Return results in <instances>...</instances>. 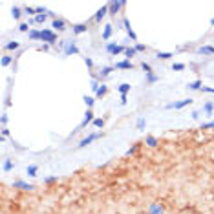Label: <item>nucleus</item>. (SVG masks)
<instances>
[{
	"instance_id": "20",
	"label": "nucleus",
	"mask_w": 214,
	"mask_h": 214,
	"mask_svg": "<svg viewBox=\"0 0 214 214\" xmlns=\"http://www.w3.org/2000/svg\"><path fill=\"white\" fill-rule=\"evenodd\" d=\"M90 88H92L94 94H97L99 88H101V81H99V79H92V81H90Z\"/></svg>"
},
{
	"instance_id": "38",
	"label": "nucleus",
	"mask_w": 214,
	"mask_h": 214,
	"mask_svg": "<svg viewBox=\"0 0 214 214\" xmlns=\"http://www.w3.org/2000/svg\"><path fill=\"white\" fill-rule=\"evenodd\" d=\"M92 124H94V126H97V128H103V126H104V119H101V117H95Z\"/></svg>"
},
{
	"instance_id": "25",
	"label": "nucleus",
	"mask_w": 214,
	"mask_h": 214,
	"mask_svg": "<svg viewBox=\"0 0 214 214\" xmlns=\"http://www.w3.org/2000/svg\"><path fill=\"white\" fill-rule=\"evenodd\" d=\"M156 57L159 59V60H167V59L174 57V55H172V53H168V51H157V53H156Z\"/></svg>"
},
{
	"instance_id": "6",
	"label": "nucleus",
	"mask_w": 214,
	"mask_h": 214,
	"mask_svg": "<svg viewBox=\"0 0 214 214\" xmlns=\"http://www.w3.org/2000/svg\"><path fill=\"white\" fill-rule=\"evenodd\" d=\"M77 53H79L77 44H75L73 40H68L66 46H64V55H77Z\"/></svg>"
},
{
	"instance_id": "47",
	"label": "nucleus",
	"mask_w": 214,
	"mask_h": 214,
	"mask_svg": "<svg viewBox=\"0 0 214 214\" xmlns=\"http://www.w3.org/2000/svg\"><path fill=\"white\" fill-rule=\"evenodd\" d=\"M44 181H46V183H53V181H57V176H51V177H46Z\"/></svg>"
},
{
	"instance_id": "1",
	"label": "nucleus",
	"mask_w": 214,
	"mask_h": 214,
	"mask_svg": "<svg viewBox=\"0 0 214 214\" xmlns=\"http://www.w3.org/2000/svg\"><path fill=\"white\" fill-rule=\"evenodd\" d=\"M40 42H46V44H50V46H53V44H57V33L55 31H51V29H40Z\"/></svg>"
},
{
	"instance_id": "15",
	"label": "nucleus",
	"mask_w": 214,
	"mask_h": 214,
	"mask_svg": "<svg viewBox=\"0 0 214 214\" xmlns=\"http://www.w3.org/2000/svg\"><path fill=\"white\" fill-rule=\"evenodd\" d=\"M51 28H55L57 31H64V29H66V22L62 19H55L51 22Z\"/></svg>"
},
{
	"instance_id": "37",
	"label": "nucleus",
	"mask_w": 214,
	"mask_h": 214,
	"mask_svg": "<svg viewBox=\"0 0 214 214\" xmlns=\"http://www.w3.org/2000/svg\"><path fill=\"white\" fill-rule=\"evenodd\" d=\"M141 70H143L145 73H152V66H150L148 62H141Z\"/></svg>"
},
{
	"instance_id": "12",
	"label": "nucleus",
	"mask_w": 214,
	"mask_h": 214,
	"mask_svg": "<svg viewBox=\"0 0 214 214\" xmlns=\"http://www.w3.org/2000/svg\"><path fill=\"white\" fill-rule=\"evenodd\" d=\"M72 29H73V33H75V35L86 33V31H88V24H73V26H72Z\"/></svg>"
},
{
	"instance_id": "36",
	"label": "nucleus",
	"mask_w": 214,
	"mask_h": 214,
	"mask_svg": "<svg viewBox=\"0 0 214 214\" xmlns=\"http://www.w3.org/2000/svg\"><path fill=\"white\" fill-rule=\"evenodd\" d=\"M11 60H13V57H9V55H4V57H2V60H0V64L6 68V66H9V64H11Z\"/></svg>"
},
{
	"instance_id": "11",
	"label": "nucleus",
	"mask_w": 214,
	"mask_h": 214,
	"mask_svg": "<svg viewBox=\"0 0 214 214\" xmlns=\"http://www.w3.org/2000/svg\"><path fill=\"white\" fill-rule=\"evenodd\" d=\"M116 68L114 66H104V68H101V73H99V81H104V79L108 77L112 72H114Z\"/></svg>"
},
{
	"instance_id": "9",
	"label": "nucleus",
	"mask_w": 214,
	"mask_h": 214,
	"mask_svg": "<svg viewBox=\"0 0 214 214\" xmlns=\"http://www.w3.org/2000/svg\"><path fill=\"white\" fill-rule=\"evenodd\" d=\"M114 68H116V70H128V72H130V70H134V64H132L130 60H119V62L114 64Z\"/></svg>"
},
{
	"instance_id": "51",
	"label": "nucleus",
	"mask_w": 214,
	"mask_h": 214,
	"mask_svg": "<svg viewBox=\"0 0 214 214\" xmlns=\"http://www.w3.org/2000/svg\"><path fill=\"white\" fill-rule=\"evenodd\" d=\"M211 26H214V17H212V19H211Z\"/></svg>"
},
{
	"instance_id": "40",
	"label": "nucleus",
	"mask_w": 214,
	"mask_h": 214,
	"mask_svg": "<svg viewBox=\"0 0 214 214\" xmlns=\"http://www.w3.org/2000/svg\"><path fill=\"white\" fill-rule=\"evenodd\" d=\"M150 214H163V209L157 207V205H152V207H150Z\"/></svg>"
},
{
	"instance_id": "4",
	"label": "nucleus",
	"mask_w": 214,
	"mask_h": 214,
	"mask_svg": "<svg viewBox=\"0 0 214 214\" xmlns=\"http://www.w3.org/2000/svg\"><path fill=\"white\" fill-rule=\"evenodd\" d=\"M106 51L110 53V55H119V53H124V46H121V44H114V42H110V44H106Z\"/></svg>"
},
{
	"instance_id": "7",
	"label": "nucleus",
	"mask_w": 214,
	"mask_h": 214,
	"mask_svg": "<svg viewBox=\"0 0 214 214\" xmlns=\"http://www.w3.org/2000/svg\"><path fill=\"white\" fill-rule=\"evenodd\" d=\"M123 26H124V31L128 33V37H130V39H132L137 44V35L134 33V29H132V26H130V20H128V19H123Z\"/></svg>"
},
{
	"instance_id": "14",
	"label": "nucleus",
	"mask_w": 214,
	"mask_h": 214,
	"mask_svg": "<svg viewBox=\"0 0 214 214\" xmlns=\"http://www.w3.org/2000/svg\"><path fill=\"white\" fill-rule=\"evenodd\" d=\"M13 189H20V190H31V189H33V185H29V183H26V181H15V183H13Z\"/></svg>"
},
{
	"instance_id": "22",
	"label": "nucleus",
	"mask_w": 214,
	"mask_h": 214,
	"mask_svg": "<svg viewBox=\"0 0 214 214\" xmlns=\"http://www.w3.org/2000/svg\"><path fill=\"white\" fill-rule=\"evenodd\" d=\"M13 167H15V163H13L11 159H6L4 165H2V170H4V172H9V170H13Z\"/></svg>"
},
{
	"instance_id": "28",
	"label": "nucleus",
	"mask_w": 214,
	"mask_h": 214,
	"mask_svg": "<svg viewBox=\"0 0 214 214\" xmlns=\"http://www.w3.org/2000/svg\"><path fill=\"white\" fill-rule=\"evenodd\" d=\"M28 37H29V40H40V31L39 29H31L28 33Z\"/></svg>"
},
{
	"instance_id": "31",
	"label": "nucleus",
	"mask_w": 214,
	"mask_h": 214,
	"mask_svg": "<svg viewBox=\"0 0 214 214\" xmlns=\"http://www.w3.org/2000/svg\"><path fill=\"white\" fill-rule=\"evenodd\" d=\"M46 20H48V13H46V15H37L35 19L31 20V24H33V22H37V24H44Z\"/></svg>"
},
{
	"instance_id": "42",
	"label": "nucleus",
	"mask_w": 214,
	"mask_h": 214,
	"mask_svg": "<svg viewBox=\"0 0 214 214\" xmlns=\"http://www.w3.org/2000/svg\"><path fill=\"white\" fill-rule=\"evenodd\" d=\"M209 128H214V121H211V123H205V124H201V130H209Z\"/></svg>"
},
{
	"instance_id": "33",
	"label": "nucleus",
	"mask_w": 214,
	"mask_h": 214,
	"mask_svg": "<svg viewBox=\"0 0 214 214\" xmlns=\"http://www.w3.org/2000/svg\"><path fill=\"white\" fill-rule=\"evenodd\" d=\"M157 81H159L157 75H154V73H146V84H154V82H157Z\"/></svg>"
},
{
	"instance_id": "39",
	"label": "nucleus",
	"mask_w": 214,
	"mask_h": 214,
	"mask_svg": "<svg viewBox=\"0 0 214 214\" xmlns=\"http://www.w3.org/2000/svg\"><path fill=\"white\" fill-rule=\"evenodd\" d=\"M172 70H174V72H181V70H185V64H183V62H174V64H172Z\"/></svg>"
},
{
	"instance_id": "19",
	"label": "nucleus",
	"mask_w": 214,
	"mask_h": 214,
	"mask_svg": "<svg viewBox=\"0 0 214 214\" xmlns=\"http://www.w3.org/2000/svg\"><path fill=\"white\" fill-rule=\"evenodd\" d=\"M201 86H203V82H201L199 79H198V81H192V82H189V84H187V88H189V90H201Z\"/></svg>"
},
{
	"instance_id": "48",
	"label": "nucleus",
	"mask_w": 214,
	"mask_h": 214,
	"mask_svg": "<svg viewBox=\"0 0 214 214\" xmlns=\"http://www.w3.org/2000/svg\"><path fill=\"white\" fill-rule=\"evenodd\" d=\"M7 136H9V130H7V128H2V137L6 139Z\"/></svg>"
},
{
	"instance_id": "10",
	"label": "nucleus",
	"mask_w": 214,
	"mask_h": 214,
	"mask_svg": "<svg viewBox=\"0 0 214 214\" xmlns=\"http://www.w3.org/2000/svg\"><path fill=\"white\" fill-rule=\"evenodd\" d=\"M106 13H108V4H104V6H103V7L99 9L97 13H95L94 20H95V22H101V20H103L104 17H106Z\"/></svg>"
},
{
	"instance_id": "21",
	"label": "nucleus",
	"mask_w": 214,
	"mask_h": 214,
	"mask_svg": "<svg viewBox=\"0 0 214 214\" xmlns=\"http://www.w3.org/2000/svg\"><path fill=\"white\" fill-rule=\"evenodd\" d=\"M22 13H24V9H20V7H17V6L11 7V15H13V19L15 20H19L20 17H22Z\"/></svg>"
},
{
	"instance_id": "44",
	"label": "nucleus",
	"mask_w": 214,
	"mask_h": 214,
	"mask_svg": "<svg viewBox=\"0 0 214 214\" xmlns=\"http://www.w3.org/2000/svg\"><path fill=\"white\" fill-rule=\"evenodd\" d=\"M199 92H205V94H214V88H209V86H201Z\"/></svg>"
},
{
	"instance_id": "35",
	"label": "nucleus",
	"mask_w": 214,
	"mask_h": 214,
	"mask_svg": "<svg viewBox=\"0 0 214 214\" xmlns=\"http://www.w3.org/2000/svg\"><path fill=\"white\" fill-rule=\"evenodd\" d=\"M145 126H146V121H145V117H139V119H137V123H136V128H137V130H143Z\"/></svg>"
},
{
	"instance_id": "23",
	"label": "nucleus",
	"mask_w": 214,
	"mask_h": 214,
	"mask_svg": "<svg viewBox=\"0 0 214 214\" xmlns=\"http://www.w3.org/2000/svg\"><path fill=\"white\" fill-rule=\"evenodd\" d=\"M37 170H39L37 165H29V167L26 168V174L29 176V177H35V176H37Z\"/></svg>"
},
{
	"instance_id": "46",
	"label": "nucleus",
	"mask_w": 214,
	"mask_h": 214,
	"mask_svg": "<svg viewBox=\"0 0 214 214\" xmlns=\"http://www.w3.org/2000/svg\"><path fill=\"white\" fill-rule=\"evenodd\" d=\"M0 123H2V126L7 123V114H2V117H0Z\"/></svg>"
},
{
	"instance_id": "27",
	"label": "nucleus",
	"mask_w": 214,
	"mask_h": 214,
	"mask_svg": "<svg viewBox=\"0 0 214 214\" xmlns=\"http://www.w3.org/2000/svg\"><path fill=\"white\" fill-rule=\"evenodd\" d=\"M203 112H205L207 116H212V112H214V104H212V103H205V104H203Z\"/></svg>"
},
{
	"instance_id": "34",
	"label": "nucleus",
	"mask_w": 214,
	"mask_h": 214,
	"mask_svg": "<svg viewBox=\"0 0 214 214\" xmlns=\"http://www.w3.org/2000/svg\"><path fill=\"white\" fill-rule=\"evenodd\" d=\"M84 103H86V106H88V108H92V106H94V103H95V97H94V95H84Z\"/></svg>"
},
{
	"instance_id": "18",
	"label": "nucleus",
	"mask_w": 214,
	"mask_h": 214,
	"mask_svg": "<svg viewBox=\"0 0 214 214\" xmlns=\"http://www.w3.org/2000/svg\"><path fill=\"white\" fill-rule=\"evenodd\" d=\"M130 88H132V86H130L128 82H123V84H119V86H117V92H119L121 95H126V94L130 92Z\"/></svg>"
},
{
	"instance_id": "45",
	"label": "nucleus",
	"mask_w": 214,
	"mask_h": 214,
	"mask_svg": "<svg viewBox=\"0 0 214 214\" xmlns=\"http://www.w3.org/2000/svg\"><path fill=\"white\" fill-rule=\"evenodd\" d=\"M137 148H139V145H134V146H132V148H130V150L126 152V156H132V154H136V152H137Z\"/></svg>"
},
{
	"instance_id": "26",
	"label": "nucleus",
	"mask_w": 214,
	"mask_h": 214,
	"mask_svg": "<svg viewBox=\"0 0 214 214\" xmlns=\"http://www.w3.org/2000/svg\"><path fill=\"white\" fill-rule=\"evenodd\" d=\"M19 31H22V33H29V31H31L29 22H20L19 24Z\"/></svg>"
},
{
	"instance_id": "2",
	"label": "nucleus",
	"mask_w": 214,
	"mask_h": 214,
	"mask_svg": "<svg viewBox=\"0 0 214 214\" xmlns=\"http://www.w3.org/2000/svg\"><path fill=\"white\" fill-rule=\"evenodd\" d=\"M189 104H192V99L187 97V99H181V101H177V103H170V104H167L165 108L167 110H181V108H185V106H189Z\"/></svg>"
},
{
	"instance_id": "13",
	"label": "nucleus",
	"mask_w": 214,
	"mask_h": 214,
	"mask_svg": "<svg viewBox=\"0 0 214 214\" xmlns=\"http://www.w3.org/2000/svg\"><path fill=\"white\" fill-rule=\"evenodd\" d=\"M112 33H114V26H112V24H106L104 29H103V40H110Z\"/></svg>"
},
{
	"instance_id": "50",
	"label": "nucleus",
	"mask_w": 214,
	"mask_h": 214,
	"mask_svg": "<svg viewBox=\"0 0 214 214\" xmlns=\"http://www.w3.org/2000/svg\"><path fill=\"white\" fill-rule=\"evenodd\" d=\"M121 104H126V95H121Z\"/></svg>"
},
{
	"instance_id": "32",
	"label": "nucleus",
	"mask_w": 214,
	"mask_h": 214,
	"mask_svg": "<svg viewBox=\"0 0 214 214\" xmlns=\"http://www.w3.org/2000/svg\"><path fill=\"white\" fill-rule=\"evenodd\" d=\"M106 94H108V86H104V84H101V88H99V92H97V94H95V95H97V97L101 99V97H104Z\"/></svg>"
},
{
	"instance_id": "29",
	"label": "nucleus",
	"mask_w": 214,
	"mask_h": 214,
	"mask_svg": "<svg viewBox=\"0 0 214 214\" xmlns=\"http://www.w3.org/2000/svg\"><path fill=\"white\" fill-rule=\"evenodd\" d=\"M24 15H28V17H33V15H35V17H37V9L31 7V6H26V7H24Z\"/></svg>"
},
{
	"instance_id": "41",
	"label": "nucleus",
	"mask_w": 214,
	"mask_h": 214,
	"mask_svg": "<svg viewBox=\"0 0 214 214\" xmlns=\"http://www.w3.org/2000/svg\"><path fill=\"white\" fill-rule=\"evenodd\" d=\"M134 48H136V51H137V53H139V51H146V50H148V46H145V44H139V42H137Z\"/></svg>"
},
{
	"instance_id": "5",
	"label": "nucleus",
	"mask_w": 214,
	"mask_h": 214,
	"mask_svg": "<svg viewBox=\"0 0 214 214\" xmlns=\"http://www.w3.org/2000/svg\"><path fill=\"white\" fill-rule=\"evenodd\" d=\"M99 137H103V132H95V134H90L88 137H84V139H81V141H79V146H81V148H84L86 145L94 143V141H95V139H99Z\"/></svg>"
},
{
	"instance_id": "17",
	"label": "nucleus",
	"mask_w": 214,
	"mask_h": 214,
	"mask_svg": "<svg viewBox=\"0 0 214 214\" xmlns=\"http://www.w3.org/2000/svg\"><path fill=\"white\" fill-rule=\"evenodd\" d=\"M136 48H134V46H126V48H124V57H126V60H130V59L132 57H136Z\"/></svg>"
},
{
	"instance_id": "16",
	"label": "nucleus",
	"mask_w": 214,
	"mask_h": 214,
	"mask_svg": "<svg viewBox=\"0 0 214 214\" xmlns=\"http://www.w3.org/2000/svg\"><path fill=\"white\" fill-rule=\"evenodd\" d=\"M198 53H201V55H214V46H201V48H198Z\"/></svg>"
},
{
	"instance_id": "43",
	"label": "nucleus",
	"mask_w": 214,
	"mask_h": 214,
	"mask_svg": "<svg viewBox=\"0 0 214 214\" xmlns=\"http://www.w3.org/2000/svg\"><path fill=\"white\" fill-rule=\"evenodd\" d=\"M84 62H86V66H88L90 70L94 68V60H92V59H90V57H84Z\"/></svg>"
},
{
	"instance_id": "3",
	"label": "nucleus",
	"mask_w": 214,
	"mask_h": 214,
	"mask_svg": "<svg viewBox=\"0 0 214 214\" xmlns=\"http://www.w3.org/2000/svg\"><path fill=\"white\" fill-rule=\"evenodd\" d=\"M124 6H126V2H121V0H117V2H108V15L116 17L117 13H119V9L124 7Z\"/></svg>"
},
{
	"instance_id": "49",
	"label": "nucleus",
	"mask_w": 214,
	"mask_h": 214,
	"mask_svg": "<svg viewBox=\"0 0 214 214\" xmlns=\"http://www.w3.org/2000/svg\"><path fill=\"white\" fill-rule=\"evenodd\" d=\"M190 116H192V119H198V117H199V112H198V110H194Z\"/></svg>"
},
{
	"instance_id": "24",
	"label": "nucleus",
	"mask_w": 214,
	"mask_h": 214,
	"mask_svg": "<svg viewBox=\"0 0 214 214\" xmlns=\"http://www.w3.org/2000/svg\"><path fill=\"white\" fill-rule=\"evenodd\" d=\"M145 145H148L150 148H156V146H157V139L154 136H148V137H146V141H145Z\"/></svg>"
},
{
	"instance_id": "30",
	"label": "nucleus",
	"mask_w": 214,
	"mask_h": 214,
	"mask_svg": "<svg viewBox=\"0 0 214 214\" xmlns=\"http://www.w3.org/2000/svg\"><path fill=\"white\" fill-rule=\"evenodd\" d=\"M19 48H20V42H17V40H11V42L6 44V50H11V51H13V50H19Z\"/></svg>"
},
{
	"instance_id": "8",
	"label": "nucleus",
	"mask_w": 214,
	"mask_h": 214,
	"mask_svg": "<svg viewBox=\"0 0 214 214\" xmlns=\"http://www.w3.org/2000/svg\"><path fill=\"white\" fill-rule=\"evenodd\" d=\"M94 119H95V117H94V112H92V108H88V110H86V114H84V119H82V123L79 124V128H84V126H88L90 123H94Z\"/></svg>"
}]
</instances>
